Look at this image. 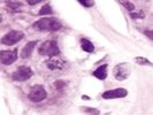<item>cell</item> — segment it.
I'll return each mask as SVG.
<instances>
[{"label": "cell", "instance_id": "1", "mask_svg": "<svg viewBox=\"0 0 153 115\" xmlns=\"http://www.w3.org/2000/svg\"><path fill=\"white\" fill-rule=\"evenodd\" d=\"M33 28L43 31H56L61 28V23L54 17H43L33 23Z\"/></svg>", "mask_w": 153, "mask_h": 115}, {"label": "cell", "instance_id": "2", "mask_svg": "<svg viewBox=\"0 0 153 115\" xmlns=\"http://www.w3.org/2000/svg\"><path fill=\"white\" fill-rule=\"evenodd\" d=\"M39 54L42 55H46V56H51L54 58L58 54L60 53V50L58 47V44L53 42V40H48V42H44L38 50Z\"/></svg>", "mask_w": 153, "mask_h": 115}, {"label": "cell", "instance_id": "3", "mask_svg": "<svg viewBox=\"0 0 153 115\" xmlns=\"http://www.w3.org/2000/svg\"><path fill=\"white\" fill-rule=\"evenodd\" d=\"M113 74H114V77L117 81H123V79L128 78L130 75V67L126 62L119 63L113 69Z\"/></svg>", "mask_w": 153, "mask_h": 115}, {"label": "cell", "instance_id": "4", "mask_svg": "<svg viewBox=\"0 0 153 115\" xmlns=\"http://www.w3.org/2000/svg\"><path fill=\"white\" fill-rule=\"evenodd\" d=\"M23 36L24 35L21 31H10V32L6 33L1 38V44H4V45H14V44L19 43L23 38Z\"/></svg>", "mask_w": 153, "mask_h": 115}, {"label": "cell", "instance_id": "5", "mask_svg": "<svg viewBox=\"0 0 153 115\" xmlns=\"http://www.w3.org/2000/svg\"><path fill=\"white\" fill-rule=\"evenodd\" d=\"M47 96L45 89L42 86V85H35L32 86V89L30 90L29 93V99L35 101V102H39L42 100H44Z\"/></svg>", "mask_w": 153, "mask_h": 115}, {"label": "cell", "instance_id": "6", "mask_svg": "<svg viewBox=\"0 0 153 115\" xmlns=\"http://www.w3.org/2000/svg\"><path fill=\"white\" fill-rule=\"evenodd\" d=\"M31 76H32V71L29 67H20L19 69H16V71L13 74V79L23 82V81L29 79Z\"/></svg>", "mask_w": 153, "mask_h": 115}, {"label": "cell", "instance_id": "7", "mask_svg": "<svg viewBox=\"0 0 153 115\" xmlns=\"http://www.w3.org/2000/svg\"><path fill=\"white\" fill-rule=\"evenodd\" d=\"M128 94V91L123 88H119L115 90H108L102 93L104 99H115V98H124Z\"/></svg>", "mask_w": 153, "mask_h": 115}, {"label": "cell", "instance_id": "8", "mask_svg": "<svg viewBox=\"0 0 153 115\" xmlns=\"http://www.w3.org/2000/svg\"><path fill=\"white\" fill-rule=\"evenodd\" d=\"M16 59H17V51L16 50H13V51H2L0 53V61L5 66L13 63Z\"/></svg>", "mask_w": 153, "mask_h": 115}, {"label": "cell", "instance_id": "9", "mask_svg": "<svg viewBox=\"0 0 153 115\" xmlns=\"http://www.w3.org/2000/svg\"><path fill=\"white\" fill-rule=\"evenodd\" d=\"M46 65L51 70H60V69H63V67H65V61H62L61 59L54 56V58H51L48 61L46 62Z\"/></svg>", "mask_w": 153, "mask_h": 115}, {"label": "cell", "instance_id": "10", "mask_svg": "<svg viewBox=\"0 0 153 115\" xmlns=\"http://www.w3.org/2000/svg\"><path fill=\"white\" fill-rule=\"evenodd\" d=\"M36 42H31V43H28L27 45L23 47L22 52H21V56H22L23 59H28V58H30V55L32 54V51H33V48H35V46H36Z\"/></svg>", "mask_w": 153, "mask_h": 115}, {"label": "cell", "instance_id": "11", "mask_svg": "<svg viewBox=\"0 0 153 115\" xmlns=\"http://www.w3.org/2000/svg\"><path fill=\"white\" fill-rule=\"evenodd\" d=\"M93 76L97 77L98 79H105L107 77V65H102L99 68H97L93 71Z\"/></svg>", "mask_w": 153, "mask_h": 115}, {"label": "cell", "instance_id": "12", "mask_svg": "<svg viewBox=\"0 0 153 115\" xmlns=\"http://www.w3.org/2000/svg\"><path fill=\"white\" fill-rule=\"evenodd\" d=\"M81 47H82L83 51L88 52V53H92L94 51V46H93V44H92L89 39H85V38L81 39Z\"/></svg>", "mask_w": 153, "mask_h": 115}, {"label": "cell", "instance_id": "13", "mask_svg": "<svg viewBox=\"0 0 153 115\" xmlns=\"http://www.w3.org/2000/svg\"><path fill=\"white\" fill-rule=\"evenodd\" d=\"M53 13V10H52V8L50 5H45V6H43L42 9L39 10V15H51Z\"/></svg>", "mask_w": 153, "mask_h": 115}, {"label": "cell", "instance_id": "14", "mask_svg": "<svg viewBox=\"0 0 153 115\" xmlns=\"http://www.w3.org/2000/svg\"><path fill=\"white\" fill-rule=\"evenodd\" d=\"M84 113H86L88 115H99V111L96 108H90V107H82L81 108Z\"/></svg>", "mask_w": 153, "mask_h": 115}, {"label": "cell", "instance_id": "15", "mask_svg": "<svg viewBox=\"0 0 153 115\" xmlns=\"http://www.w3.org/2000/svg\"><path fill=\"white\" fill-rule=\"evenodd\" d=\"M135 61L137 62L138 65H147V66H152L153 63L151 61H149L145 58H142V56H138V58H135Z\"/></svg>", "mask_w": 153, "mask_h": 115}, {"label": "cell", "instance_id": "16", "mask_svg": "<svg viewBox=\"0 0 153 115\" xmlns=\"http://www.w3.org/2000/svg\"><path fill=\"white\" fill-rule=\"evenodd\" d=\"M121 5H123V6L127 8L129 12H131V13H132V10H134V8H135L134 4L130 2V1H121Z\"/></svg>", "mask_w": 153, "mask_h": 115}, {"label": "cell", "instance_id": "17", "mask_svg": "<svg viewBox=\"0 0 153 115\" xmlns=\"http://www.w3.org/2000/svg\"><path fill=\"white\" fill-rule=\"evenodd\" d=\"M7 5H8V7L13 8V9H16V8L20 7L22 4H21V2H13V1H12V2H8Z\"/></svg>", "mask_w": 153, "mask_h": 115}, {"label": "cell", "instance_id": "18", "mask_svg": "<svg viewBox=\"0 0 153 115\" xmlns=\"http://www.w3.org/2000/svg\"><path fill=\"white\" fill-rule=\"evenodd\" d=\"M79 4L81 5H83V6H85V7H92L93 5H94V2L93 1H85V0H83V1H79Z\"/></svg>", "mask_w": 153, "mask_h": 115}, {"label": "cell", "instance_id": "19", "mask_svg": "<svg viewBox=\"0 0 153 115\" xmlns=\"http://www.w3.org/2000/svg\"><path fill=\"white\" fill-rule=\"evenodd\" d=\"M140 16V19H143L144 17V13H142V12H139V13H131V17L132 19H138Z\"/></svg>", "mask_w": 153, "mask_h": 115}, {"label": "cell", "instance_id": "20", "mask_svg": "<svg viewBox=\"0 0 153 115\" xmlns=\"http://www.w3.org/2000/svg\"><path fill=\"white\" fill-rule=\"evenodd\" d=\"M54 86H55L56 89H61L62 86H65V82H62V81H56V82L54 83Z\"/></svg>", "mask_w": 153, "mask_h": 115}, {"label": "cell", "instance_id": "21", "mask_svg": "<svg viewBox=\"0 0 153 115\" xmlns=\"http://www.w3.org/2000/svg\"><path fill=\"white\" fill-rule=\"evenodd\" d=\"M144 33H145L146 36L149 37V38L152 39V40H153V30H147V31H145Z\"/></svg>", "mask_w": 153, "mask_h": 115}, {"label": "cell", "instance_id": "22", "mask_svg": "<svg viewBox=\"0 0 153 115\" xmlns=\"http://www.w3.org/2000/svg\"><path fill=\"white\" fill-rule=\"evenodd\" d=\"M39 1H28V4L29 5H36V4H38Z\"/></svg>", "mask_w": 153, "mask_h": 115}]
</instances>
